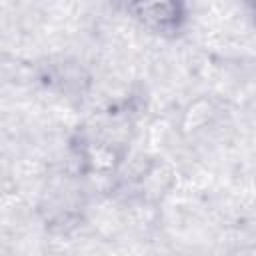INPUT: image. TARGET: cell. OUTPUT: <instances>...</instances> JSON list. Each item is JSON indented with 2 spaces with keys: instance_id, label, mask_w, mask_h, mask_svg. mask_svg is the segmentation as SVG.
I'll list each match as a JSON object with an SVG mask.
<instances>
[{
  "instance_id": "1",
  "label": "cell",
  "mask_w": 256,
  "mask_h": 256,
  "mask_svg": "<svg viewBox=\"0 0 256 256\" xmlns=\"http://www.w3.org/2000/svg\"><path fill=\"white\" fill-rule=\"evenodd\" d=\"M126 18L160 40L182 38L192 22L190 0H122Z\"/></svg>"
},
{
  "instance_id": "2",
  "label": "cell",
  "mask_w": 256,
  "mask_h": 256,
  "mask_svg": "<svg viewBox=\"0 0 256 256\" xmlns=\"http://www.w3.org/2000/svg\"><path fill=\"white\" fill-rule=\"evenodd\" d=\"M242 4H244V8H246L250 20L256 24V0H242Z\"/></svg>"
}]
</instances>
